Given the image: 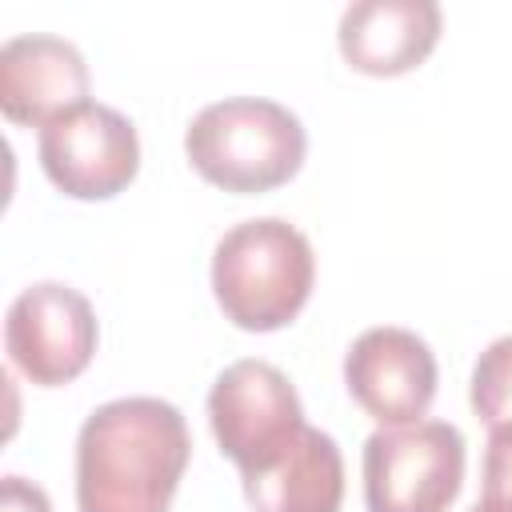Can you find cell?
Returning <instances> with one entry per match:
<instances>
[{"label":"cell","mask_w":512,"mask_h":512,"mask_svg":"<svg viewBox=\"0 0 512 512\" xmlns=\"http://www.w3.org/2000/svg\"><path fill=\"white\" fill-rule=\"evenodd\" d=\"M96 340H100L96 312L68 284L40 280L8 304L4 316L8 360L40 388L76 380L92 364Z\"/></svg>","instance_id":"obj_7"},{"label":"cell","mask_w":512,"mask_h":512,"mask_svg":"<svg viewBox=\"0 0 512 512\" xmlns=\"http://www.w3.org/2000/svg\"><path fill=\"white\" fill-rule=\"evenodd\" d=\"M484 508L512 512V428H492L484 448Z\"/></svg>","instance_id":"obj_13"},{"label":"cell","mask_w":512,"mask_h":512,"mask_svg":"<svg viewBox=\"0 0 512 512\" xmlns=\"http://www.w3.org/2000/svg\"><path fill=\"white\" fill-rule=\"evenodd\" d=\"M208 424L240 476L272 468L308 428L292 380L268 360H236L216 376L208 392Z\"/></svg>","instance_id":"obj_4"},{"label":"cell","mask_w":512,"mask_h":512,"mask_svg":"<svg viewBox=\"0 0 512 512\" xmlns=\"http://www.w3.org/2000/svg\"><path fill=\"white\" fill-rule=\"evenodd\" d=\"M316 280V256L308 236L280 220H244L228 228L212 252V296L244 332H276L292 324Z\"/></svg>","instance_id":"obj_2"},{"label":"cell","mask_w":512,"mask_h":512,"mask_svg":"<svg viewBox=\"0 0 512 512\" xmlns=\"http://www.w3.org/2000/svg\"><path fill=\"white\" fill-rule=\"evenodd\" d=\"M464 484V436L456 424L420 420L364 440L368 512H448Z\"/></svg>","instance_id":"obj_5"},{"label":"cell","mask_w":512,"mask_h":512,"mask_svg":"<svg viewBox=\"0 0 512 512\" xmlns=\"http://www.w3.org/2000/svg\"><path fill=\"white\" fill-rule=\"evenodd\" d=\"M184 152L208 184L236 196H260L300 172L308 136L284 104L264 96H228L196 112L184 132Z\"/></svg>","instance_id":"obj_3"},{"label":"cell","mask_w":512,"mask_h":512,"mask_svg":"<svg viewBox=\"0 0 512 512\" xmlns=\"http://www.w3.org/2000/svg\"><path fill=\"white\" fill-rule=\"evenodd\" d=\"M432 0H360L340 16V56L364 76H404L420 68L440 40Z\"/></svg>","instance_id":"obj_10"},{"label":"cell","mask_w":512,"mask_h":512,"mask_svg":"<svg viewBox=\"0 0 512 512\" xmlns=\"http://www.w3.org/2000/svg\"><path fill=\"white\" fill-rule=\"evenodd\" d=\"M344 384L380 428H408L436 400V356L408 328H368L344 356Z\"/></svg>","instance_id":"obj_8"},{"label":"cell","mask_w":512,"mask_h":512,"mask_svg":"<svg viewBox=\"0 0 512 512\" xmlns=\"http://www.w3.org/2000/svg\"><path fill=\"white\" fill-rule=\"evenodd\" d=\"M472 512H492V508H484V504H476V508H472Z\"/></svg>","instance_id":"obj_15"},{"label":"cell","mask_w":512,"mask_h":512,"mask_svg":"<svg viewBox=\"0 0 512 512\" xmlns=\"http://www.w3.org/2000/svg\"><path fill=\"white\" fill-rule=\"evenodd\" d=\"M472 412L492 428H512V336L492 340L472 368Z\"/></svg>","instance_id":"obj_12"},{"label":"cell","mask_w":512,"mask_h":512,"mask_svg":"<svg viewBox=\"0 0 512 512\" xmlns=\"http://www.w3.org/2000/svg\"><path fill=\"white\" fill-rule=\"evenodd\" d=\"M0 512H52V504H48L44 488H36L32 480H24V476H4Z\"/></svg>","instance_id":"obj_14"},{"label":"cell","mask_w":512,"mask_h":512,"mask_svg":"<svg viewBox=\"0 0 512 512\" xmlns=\"http://www.w3.org/2000/svg\"><path fill=\"white\" fill-rule=\"evenodd\" d=\"M240 480L252 512H340L344 456L328 432L304 428L272 468Z\"/></svg>","instance_id":"obj_11"},{"label":"cell","mask_w":512,"mask_h":512,"mask_svg":"<svg viewBox=\"0 0 512 512\" xmlns=\"http://www.w3.org/2000/svg\"><path fill=\"white\" fill-rule=\"evenodd\" d=\"M40 168L72 200H112L140 172L136 124L108 104H80L40 128Z\"/></svg>","instance_id":"obj_6"},{"label":"cell","mask_w":512,"mask_h":512,"mask_svg":"<svg viewBox=\"0 0 512 512\" xmlns=\"http://www.w3.org/2000/svg\"><path fill=\"white\" fill-rule=\"evenodd\" d=\"M88 104V64L60 36H12L0 48V108L12 124L44 128Z\"/></svg>","instance_id":"obj_9"},{"label":"cell","mask_w":512,"mask_h":512,"mask_svg":"<svg viewBox=\"0 0 512 512\" xmlns=\"http://www.w3.org/2000/svg\"><path fill=\"white\" fill-rule=\"evenodd\" d=\"M192 440L176 404L124 396L100 404L76 436L80 512H168Z\"/></svg>","instance_id":"obj_1"}]
</instances>
